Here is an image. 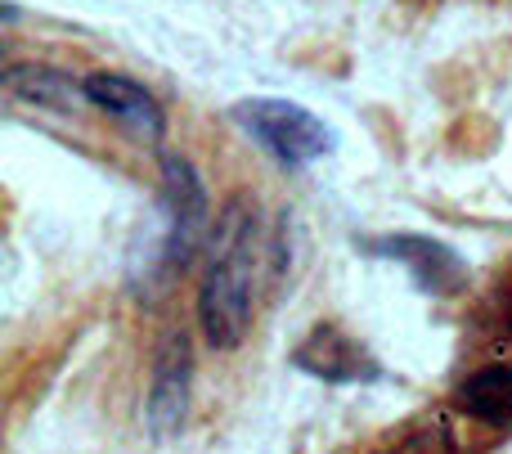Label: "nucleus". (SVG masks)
<instances>
[{"label":"nucleus","instance_id":"f257e3e1","mask_svg":"<svg viewBox=\"0 0 512 454\" xmlns=\"http://www.w3.org/2000/svg\"><path fill=\"white\" fill-rule=\"evenodd\" d=\"M256 212H248V203H234L221 221L216 234V252L207 266L203 293H198V311H203V329L207 342L216 351H230L243 342L252 324V275H256Z\"/></svg>","mask_w":512,"mask_h":454},{"label":"nucleus","instance_id":"f03ea898","mask_svg":"<svg viewBox=\"0 0 512 454\" xmlns=\"http://www.w3.org/2000/svg\"><path fill=\"white\" fill-rule=\"evenodd\" d=\"M234 122L252 135L261 149H270L283 167H310L324 153H333V131L288 99H243L234 108Z\"/></svg>","mask_w":512,"mask_h":454},{"label":"nucleus","instance_id":"7ed1b4c3","mask_svg":"<svg viewBox=\"0 0 512 454\" xmlns=\"http://www.w3.org/2000/svg\"><path fill=\"white\" fill-rule=\"evenodd\" d=\"M297 365L306 369V374L324 378V383H364V378H378V365L369 360V351L346 338L337 324H319V329L301 342Z\"/></svg>","mask_w":512,"mask_h":454},{"label":"nucleus","instance_id":"20e7f679","mask_svg":"<svg viewBox=\"0 0 512 454\" xmlns=\"http://www.w3.org/2000/svg\"><path fill=\"white\" fill-rule=\"evenodd\" d=\"M373 252H382V257H400L409 270H414V279L427 288V293H459L463 279H468V270H463L459 252L445 248V243L436 239H414V234H400V239H378L369 243Z\"/></svg>","mask_w":512,"mask_h":454},{"label":"nucleus","instance_id":"39448f33","mask_svg":"<svg viewBox=\"0 0 512 454\" xmlns=\"http://www.w3.org/2000/svg\"><path fill=\"white\" fill-rule=\"evenodd\" d=\"M81 95H86L95 108H104V113H113V117H122V122L140 126V131H149L153 140L167 131V117H162L158 99H153L144 86H135V81L117 77V72H95V77H86L81 81Z\"/></svg>","mask_w":512,"mask_h":454},{"label":"nucleus","instance_id":"423d86ee","mask_svg":"<svg viewBox=\"0 0 512 454\" xmlns=\"http://www.w3.org/2000/svg\"><path fill=\"white\" fill-rule=\"evenodd\" d=\"M162 176H167L171 221H176V230H171V261L185 266L198 225L207 221V198H203V185H198L194 167H189L185 158H176V153H162Z\"/></svg>","mask_w":512,"mask_h":454},{"label":"nucleus","instance_id":"0eeeda50","mask_svg":"<svg viewBox=\"0 0 512 454\" xmlns=\"http://www.w3.org/2000/svg\"><path fill=\"white\" fill-rule=\"evenodd\" d=\"M454 405L490 428H512V365H486L468 374L454 392Z\"/></svg>","mask_w":512,"mask_h":454},{"label":"nucleus","instance_id":"6e6552de","mask_svg":"<svg viewBox=\"0 0 512 454\" xmlns=\"http://www.w3.org/2000/svg\"><path fill=\"white\" fill-rule=\"evenodd\" d=\"M5 86L14 90L18 99H45V104H50V99H68L72 95V86L68 81L59 77V72H45V68H9L5 72Z\"/></svg>","mask_w":512,"mask_h":454},{"label":"nucleus","instance_id":"1a4fd4ad","mask_svg":"<svg viewBox=\"0 0 512 454\" xmlns=\"http://www.w3.org/2000/svg\"><path fill=\"white\" fill-rule=\"evenodd\" d=\"M391 454H454V432H450V423L432 419V423H423V428L409 432Z\"/></svg>","mask_w":512,"mask_h":454}]
</instances>
